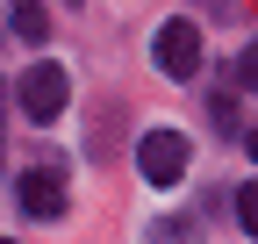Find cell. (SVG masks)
I'll list each match as a JSON object with an SVG mask.
<instances>
[{"mask_svg": "<svg viewBox=\"0 0 258 244\" xmlns=\"http://www.w3.org/2000/svg\"><path fill=\"white\" fill-rule=\"evenodd\" d=\"M151 65L165 72V79H194V72H201V22H186V15L158 22V36H151Z\"/></svg>", "mask_w": 258, "mask_h": 244, "instance_id": "obj_1", "label": "cell"}, {"mask_svg": "<svg viewBox=\"0 0 258 244\" xmlns=\"http://www.w3.org/2000/svg\"><path fill=\"white\" fill-rule=\"evenodd\" d=\"M64 101H72V79H64V65H29V72L15 79V108H22L29 122H57Z\"/></svg>", "mask_w": 258, "mask_h": 244, "instance_id": "obj_2", "label": "cell"}, {"mask_svg": "<svg viewBox=\"0 0 258 244\" xmlns=\"http://www.w3.org/2000/svg\"><path fill=\"white\" fill-rule=\"evenodd\" d=\"M186 165H194V144H186L179 130H151V137L137 144V172L151 179V187H179Z\"/></svg>", "mask_w": 258, "mask_h": 244, "instance_id": "obj_3", "label": "cell"}, {"mask_svg": "<svg viewBox=\"0 0 258 244\" xmlns=\"http://www.w3.org/2000/svg\"><path fill=\"white\" fill-rule=\"evenodd\" d=\"M15 201H22V216L57 223V216H64V172H57V165H29V172L15 179Z\"/></svg>", "mask_w": 258, "mask_h": 244, "instance_id": "obj_4", "label": "cell"}, {"mask_svg": "<svg viewBox=\"0 0 258 244\" xmlns=\"http://www.w3.org/2000/svg\"><path fill=\"white\" fill-rule=\"evenodd\" d=\"M8 22H15V36H22V43H43V36H50L43 0H15V8H8Z\"/></svg>", "mask_w": 258, "mask_h": 244, "instance_id": "obj_5", "label": "cell"}, {"mask_svg": "<svg viewBox=\"0 0 258 244\" xmlns=\"http://www.w3.org/2000/svg\"><path fill=\"white\" fill-rule=\"evenodd\" d=\"M237 86H244V94H258V36L244 43V57H237V72H230Z\"/></svg>", "mask_w": 258, "mask_h": 244, "instance_id": "obj_6", "label": "cell"}, {"mask_svg": "<svg viewBox=\"0 0 258 244\" xmlns=\"http://www.w3.org/2000/svg\"><path fill=\"white\" fill-rule=\"evenodd\" d=\"M151 244H194V223H179V216L151 223Z\"/></svg>", "mask_w": 258, "mask_h": 244, "instance_id": "obj_7", "label": "cell"}, {"mask_svg": "<svg viewBox=\"0 0 258 244\" xmlns=\"http://www.w3.org/2000/svg\"><path fill=\"white\" fill-rule=\"evenodd\" d=\"M237 223L258 237V179H251V187H237Z\"/></svg>", "mask_w": 258, "mask_h": 244, "instance_id": "obj_8", "label": "cell"}, {"mask_svg": "<svg viewBox=\"0 0 258 244\" xmlns=\"http://www.w3.org/2000/svg\"><path fill=\"white\" fill-rule=\"evenodd\" d=\"M0 122H8V86H0ZM0 158H8V137H0Z\"/></svg>", "mask_w": 258, "mask_h": 244, "instance_id": "obj_9", "label": "cell"}, {"mask_svg": "<svg viewBox=\"0 0 258 244\" xmlns=\"http://www.w3.org/2000/svg\"><path fill=\"white\" fill-rule=\"evenodd\" d=\"M244 144H251V158H258V122H251V130H244Z\"/></svg>", "mask_w": 258, "mask_h": 244, "instance_id": "obj_10", "label": "cell"}, {"mask_svg": "<svg viewBox=\"0 0 258 244\" xmlns=\"http://www.w3.org/2000/svg\"><path fill=\"white\" fill-rule=\"evenodd\" d=\"M0 244H8V237H0Z\"/></svg>", "mask_w": 258, "mask_h": 244, "instance_id": "obj_11", "label": "cell"}]
</instances>
